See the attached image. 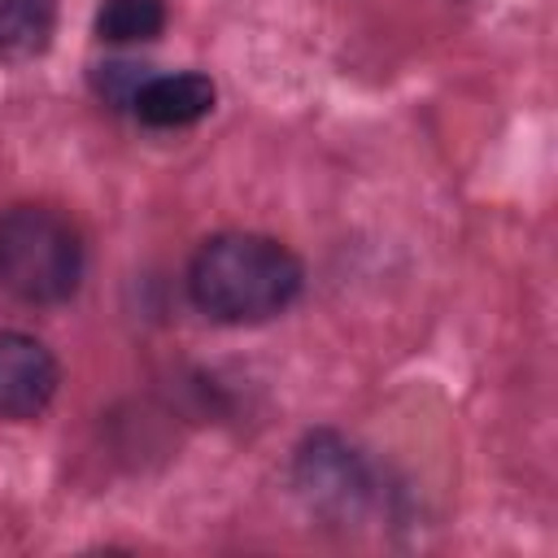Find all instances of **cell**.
Masks as SVG:
<instances>
[{
  "instance_id": "obj_2",
  "label": "cell",
  "mask_w": 558,
  "mask_h": 558,
  "mask_svg": "<svg viewBox=\"0 0 558 558\" xmlns=\"http://www.w3.org/2000/svg\"><path fill=\"white\" fill-rule=\"evenodd\" d=\"M83 283V240L48 205H9L0 214V288L26 305H61Z\"/></svg>"
},
{
  "instance_id": "obj_4",
  "label": "cell",
  "mask_w": 558,
  "mask_h": 558,
  "mask_svg": "<svg viewBox=\"0 0 558 558\" xmlns=\"http://www.w3.org/2000/svg\"><path fill=\"white\" fill-rule=\"evenodd\" d=\"M61 366L52 349L26 331H0V418L26 423L48 410L57 397Z\"/></svg>"
},
{
  "instance_id": "obj_8",
  "label": "cell",
  "mask_w": 558,
  "mask_h": 558,
  "mask_svg": "<svg viewBox=\"0 0 558 558\" xmlns=\"http://www.w3.org/2000/svg\"><path fill=\"white\" fill-rule=\"evenodd\" d=\"M153 70L148 65H135V61H109V65H96L92 70V87L100 92V100H109L113 109H131L135 92L144 87Z\"/></svg>"
},
{
  "instance_id": "obj_1",
  "label": "cell",
  "mask_w": 558,
  "mask_h": 558,
  "mask_svg": "<svg viewBox=\"0 0 558 558\" xmlns=\"http://www.w3.org/2000/svg\"><path fill=\"white\" fill-rule=\"evenodd\" d=\"M305 270L296 253L270 235L222 231L209 235L187 262L192 305L227 327H253L283 314L301 296Z\"/></svg>"
},
{
  "instance_id": "obj_7",
  "label": "cell",
  "mask_w": 558,
  "mask_h": 558,
  "mask_svg": "<svg viewBox=\"0 0 558 558\" xmlns=\"http://www.w3.org/2000/svg\"><path fill=\"white\" fill-rule=\"evenodd\" d=\"M166 26V0H105L96 9V39L105 44H148Z\"/></svg>"
},
{
  "instance_id": "obj_5",
  "label": "cell",
  "mask_w": 558,
  "mask_h": 558,
  "mask_svg": "<svg viewBox=\"0 0 558 558\" xmlns=\"http://www.w3.org/2000/svg\"><path fill=\"white\" fill-rule=\"evenodd\" d=\"M214 100H218V87L205 74H196V70H183V74H148L144 87L131 100V113L144 126L179 131V126H196L205 113H214Z\"/></svg>"
},
{
  "instance_id": "obj_3",
  "label": "cell",
  "mask_w": 558,
  "mask_h": 558,
  "mask_svg": "<svg viewBox=\"0 0 558 558\" xmlns=\"http://www.w3.org/2000/svg\"><path fill=\"white\" fill-rule=\"evenodd\" d=\"M296 493L327 523H362L384 506L375 466L336 432H314L296 449Z\"/></svg>"
},
{
  "instance_id": "obj_6",
  "label": "cell",
  "mask_w": 558,
  "mask_h": 558,
  "mask_svg": "<svg viewBox=\"0 0 558 558\" xmlns=\"http://www.w3.org/2000/svg\"><path fill=\"white\" fill-rule=\"evenodd\" d=\"M57 31V0H0V61L26 65L48 52Z\"/></svg>"
}]
</instances>
